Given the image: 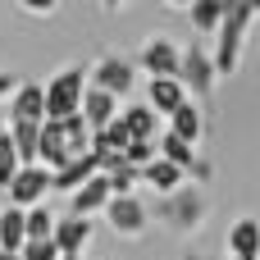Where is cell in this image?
Segmentation results:
<instances>
[{
  "instance_id": "obj_1",
  "label": "cell",
  "mask_w": 260,
  "mask_h": 260,
  "mask_svg": "<svg viewBox=\"0 0 260 260\" xmlns=\"http://www.w3.org/2000/svg\"><path fill=\"white\" fill-rule=\"evenodd\" d=\"M256 23L251 5L247 0H224V14H219V27H215V73H238V59H242V41H247V27Z\"/></svg>"
},
{
  "instance_id": "obj_2",
  "label": "cell",
  "mask_w": 260,
  "mask_h": 260,
  "mask_svg": "<svg viewBox=\"0 0 260 260\" xmlns=\"http://www.w3.org/2000/svg\"><path fill=\"white\" fill-rule=\"evenodd\" d=\"M82 91H87V73H82V69H59V73L41 87L46 119H69V114H78Z\"/></svg>"
},
{
  "instance_id": "obj_3",
  "label": "cell",
  "mask_w": 260,
  "mask_h": 260,
  "mask_svg": "<svg viewBox=\"0 0 260 260\" xmlns=\"http://www.w3.org/2000/svg\"><path fill=\"white\" fill-rule=\"evenodd\" d=\"M178 59H183V46L174 37H146L133 64L146 69V78H178Z\"/></svg>"
},
{
  "instance_id": "obj_4",
  "label": "cell",
  "mask_w": 260,
  "mask_h": 260,
  "mask_svg": "<svg viewBox=\"0 0 260 260\" xmlns=\"http://www.w3.org/2000/svg\"><path fill=\"white\" fill-rule=\"evenodd\" d=\"M105 224H110L119 238H142L146 224H151V215H146V206H142L133 192H123V197H110V201H105Z\"/></svg>"
},
{
  "instance_id": "obj_5",
  "label": "cell",
  "mask_w": 260,
  "mask_h": 260,
  "mask_svg": "<svg viewBox=\"0 0 260 260\" xmlns=\"http://www.w3.org/2000/svg\"><path fill=\"white\" fill-rule=\"evenodd\" d=\"M215 64H210V55L201 50V46H187L183 50V59H178V82H183V91L187 96H210L215 91Z\"/></svg>"
},
{
  "instance_id": "obj_6",
  "label": "cell",
  "mask_w": 260,
  "mask_h": 260,
  "mask_svg": "<svg viewBox=\"0 0 260 260\" xmlns=\"http://www.w3.org/2000/svg\"><path fill=\"white\" fill-rule=\"evenodd\" d=\"M133 82H137V64L123 59V55L96 59V69H91V78H87V87H101V91H110V96H128Z\"/></svg>"
},
{
  "instance_id": "obj_7",
  "label": "cell",
  "mask_w": 260,
  "mask_h": 260,
  "mask_svg": "<svg viewBox=\"0 0 260 260\" xmlns=\"http://www.w3.org/2000/svg\"><path fill=\"white\" fill-rule=\"evenodd\" d=\"M9 206H41L46 201V192H50V174H46V165H23L14 178H9Z\"/></svg>"
},
{
  "instance_id": "obj_8",
  "label": "cell",
  "mask_w": 260,
  "mask_h": 260,
  "mask_svg": "<svg viewBox=\"0 0 260 260\" xmlns=\"http://www.w3.org/2000/svg\"><path fill=\"white\" fill-rule=\"evenodd\" d=\"M64 160H69V137H64V123H59V119H41V128H37V165L59 169Z\"/></svg>"
},
{
  "instance_id": "obj_9",
  "label": "cell",
  "mask_w": 260,
  "mask_h": 260,
  "mask_svg": "<svg viewBox=\"0 0 260 260\" xmlns=\"http://www.w3.org/2000/svg\"><path fill=\"white\" fill-rule=\"evenodd\" d=\"M50 242L59 247V256H82V247L91 242V219L87 215H69L50 229Z\"/></svg>"
},
{
  "instance_id": "obj_10",
  "label": "cell",
  "mask_w": 260,
  "mask_h": 260,
  "mask_svg": "<svg viewBox=\"0 0 260 260\" xmlns=\"http://www.w3.org/2000/svg\"><path fill=\"white\" fill-rule=\"evenodd\" d=\"M78 114H82V123L96 133V128H105V123L119 114V96H110V91H101V87H87V91H82Z\"/></svg>"
},
{
  "instance_id": "obj_11",
  "label": "cell",
  "mask_w": 260,
  "mask_h": 260,
  "mask_svg": "<svg viewBox=\"0 0 260 260\" xmlns=\"http://www.w3.org/2000/svg\"><path fill=\"white\" fill-rule=\"evenodd\" d=\"M69 197H73V215H87V219H91L96 210H105V201H110L114 192H110V178H105V174H91V178H87L82 187H73Z\"/></svg>"
},
{
  "instance_id": "obj_12",
  "label": "cell",
  "mask_w": 260,
  "mask_h": 260,
  "mask_svg": "<svg viewBox=\"0 0 260 260\" xmlns=\"http://www.w3.org/2000/svg\"><path fill=\"white\" fill-rule=\"evenodd\" d=\"M183 101H187V91H183V82H178V78H151V82H146V105H151L155 114H165V119H169Z\"/></svg>"
},
{
  "instance_id": "obj_13",
  "label": "cell",
  "mask_w": 260,
  "mask_h": 260,
  "mask_svg": "<svg viewBox=\"0 0 260 260\" xmlns=\"http://www.w3.org/2000/svg\"><path fill=\"white\" fill-rule=\"evenodd\" d=\"M91 174H101V165H96V155L87 151V155H73V160H64V165L50 174V187H59V192H73V187H82Z\"/></svg>"
},
{
  "instance_id": "obj_14",
  "label": "cell",
  "mask_w": 260,
  "mask_h": 260,
  "mask_svg": "<svg viewBox=\"0 0 260 260\" xmlns=\"http://www.w3.org/2000/svg\"><path fill=\"white\" fill-rule=\"evenodd\" d=\"M9 119H32V123H41V119H46L41 82H18V87H14V96H9Z\"/></svg>"
},
{
  "instance_id": "obj_15",
  "label": "cell",
  "mask_w": 260,
  "mask_h": 260,
  "mask_svg": "<svg viewBox=\"0 0 260 260\" xmlns=\"http://www.w3.org/2000/svg\"><path fill=\"white\" fill-rule=\"evenodd\" d=\"M119 119H123V128H128V137H133V142H155V137H160V128H155V123H160V114H155L151 105H128Z\"/></svg>"
},
{
  "instance_id": "obj_16",
  "label": "cell",
  "mask_w": 260,
  "mask_h": 260,
  "mask_svg": "<svg viewBox=\"0 0 260 260\" xmlns=\"http://www.w3.org/2000/svg\"><path fill=\"white\" fill-rule=\"evenodd\" d=\"M169 133H174V137H183V142H192V146L201 142V133H206V119H201V110L192 105V96H187V101H183V105L169 114Z\"/></svg>"
},
{
  "instance_id": "obj_17",
  "label": "cell",
  "mask_w": 260,
  "mask_h": 260,
  "mask_svg": "<svg viewBox=\"0 0 260 260\" xmlns=\"http://www.w3.org/2000/svg\"><path fill=\"white\" fill-rule=\"evenodd\" d=\"M137 178H142V183H151V187H155V192H174V187H178V183H183V169H178V165H169V160H160V155H155V160H151V165H142V169H137Z\"/></svg>"
},
{
  "instance_id": "obj_18",
  "label": "cell",
  "mask_w": 260,
  "mask_h": 260,
  "mask_svg": "<svg viewBox=\"0 0 260 260\" xmlns=\"http://www.w3.org/2000/svg\"><path fill=\"white\" fill-rule=\"evenodd\" d=\"M229 256H260V224L256 219H238L229 229Z\"/></svg>"
},
{
  "instance_id": "obj_19",
  "label": "cell",
  "mask_w": 260,
  "mask_h": 260,
  "mask_svg": "<svg viewBox=\"0 0 260 260\" xmlns=\"http://www.w3.org/2000/svg\"><path fill=\"white\" fill-rule=\"evenodd\" d=\"M37 128L41 123H32V119H9V142L23 165H37Z\"/></svg>"
},
{
  "instance_id": "obj_20",
  "label": "cell",
  "mask_w": 260,
  "mask_h": 260,
  "mask_svg": "<svg viewBox=\"0 0 260 260\" xmlns=\"http://www.w3.org/2000/svg\"><path fill=\"white\" fill-rule=\"evenodd\" d=\"M128 142H133V137H128V128H123V119H119V114H114L105 128H96V133H91V151H96V155H105V151L123 155V146H128Z\"/></svg>"
},
{
  "instance_id": "obj_21",
  "label": "cell",
  "mask_w": 260,
  "mask_h": 260,
  "mask_svg": "<svg viewBox=\"0 0 260 260\" xmlns=\"http://www.w3.org/2000/svg\"><path fill=\"white\" fill-rule=\"evenodd\" d=\"M155 155L169 160V165H178L183 174L197 169V160H192V142H183V137H174V133H160V137H155Z\"/></svg>"
},
{
  "instance_id": "obj_22",
  "label": "cell",
  "mask_w": 260,
  "mask_h": 260,
  "mask_svg": "<svg viewBox=\"0 0 260 260\" xmlns=\"http://www.w3.org/2000/svg\"><path fill=\"white\" fill-rule=\"evenodd\" d=\"M27 242V229H23V206H9L0 215V251H18Z\"/></svg>"
},
{
  "instance_id": "obj_23",
  "label": "cell",
  "mask_w": 260,
  "mask_h": 260,
  "mask_svg": "<svg viewBox=\"0 0 260 260\" xmlns=\"http://www.w3.org/2000/svg\"><path fill=\"white\" fill-rule=\"evenodd\" d=\"M187 14H192V27L197 32H215L219 27V14H224V0H192Z\"/></svg>"
},
{
  "instance_id": "obj_24",
  "label": "cell",
  "mask_w": 260,
  "mask_h": 260,
  "mask_svg": "<svg viewBox=\"0 0 260 260\" xmlns=\"http://www.w3.org/2000/svg\"><path fill=\"white\" fill-rule=\"evenodd\" d=\"M23 229H27V238H50L55 219H50L46 206H23Z\"/></svg>"
},
{
  "instance_id": "obj_25",
  "label": "cell",
  "mask_w": 260,
  "mask_h": 260,
  "mask_svg": "<svg viewBox=\"0 0 260 260\" xmlns=\"http://www.w3.org/2000/svg\"><path fill=\"white\" fill-rule=\"evenodd\" d=\"M23 169V160H18V151H14V142H9V133H0V187H9V178Z\"/></svg>"
},
{
  "instance_id": "obj_26",
  "label": "cell",
  "mask_w": 260,
  "mask_h": 260,
  "mask_svg": "<svg viewBox=\"0 0 260 260\" xmlns=\"http://www.w3.org/2000/svg\"><path fill=\"white\" fill-rule=\"evenodd\" d=\"M18 256L23 260H59V247H55L50 238H27V242L18 247Z\"/></svg>"
},
{
  "instance_id": "obj_27",
  "label": "cell",
  "mask_w": 260,
  "mask_h": 260,
  "mask_svg": "<svg viewBox=\"0 0 260 260\" xmlns=\"http://www.w3.org/2000/svg\"><path fill=\"white\" fill-rule=\"evenodd\" d=\"M123 160H128L133 169L151 165V160H155V142H128V146H123Z\"/></svg>"
},
{
  "instance_id": "obj_28",
  "label": "cell",
  "mask_w": 260,
  "mask_h": 260,
  "mask_svg": "<svg viewBox=\"0 0 260 260\" xmlns=\"http://www.w3.org/2000/svg\"><path fill=\"white\" fill-rule=\"evenodd\" d=\"M18 9L23 14H37V18H50L59 9V0H18Z\"/></svg>"
},
{
  "instance_id": "obj_29",
  "label": "cell",
  "mask_w": 260,
  "mask_h": 260,
  "mask_svg": "<svg viewBox=\"0 0 260 260\" xmlns=\"http://www.w3.org/2000/svg\"><path fill=\"white\" fill-rule=\"evenodd\" d=\"M14 87H18V82H14V78H9V73H0V96H9V91H14Z\"/></svg>"
},
{
  "instance_id": "obj_30",
  "label": "cell",
  "mask_w": 260,
  "mask_h": 260,
  "mask_svg": "<svg viewBox=\"0 0 260 260\" xmlns=\"http://www.w3.org/2000/svg\"><path fill=\"white\" fill-rule=\"evenodd\" d=\"M101 5H105V9H123V0H101Z\"/></svg>"
},
{
  "instance_id": "obj_31",
  "label": "cell",
  "mask_w": 260,
  "mask_h": 260,
  "mask_svg": "<svg viewBox=\"0 0 260 260\" xmlns=\"http://www.w3.org/2000/svg\"><path fill=\"white\" fill-rule=\"evenodd\" d=\"M165 5H174V9H187V5H192V0H165Z\"/></svg>"
},
{
  "instance_id": "obj_32",
  "label": "cell",
  "mask_w": 260,
  "mask_h": 260,
  "mask_svg": "<svg viewBox=\"0 0 260 260\" xmlns=\"http://www.w3.org/2000/svg\"><path fill=\"white\" fill-rule=\"evenodd\" d=\"M0 260H23V256L18 251H0Z\"/></svg>"
},
{
  "instance_id": "obj_33",
  "label": "cell",
  "mask_w": 260,
  "mask_h": 260,
  "mask_svg": "<svg viewBox=\"0 0 260 260\" xmlns=\"http://www.w3.org/2000/svg\"><path fill=\"white\" fill-rule=\"evenodd\" d=\"M247 5H251V14H256V18H260V0H247Z\"/></svg>"
},
{
  "instance_id": "obj_34",
  "label": "cell",
  "mask_w": 260,
  "mask_h": 260,
  "mask_svg": "<svg viewBox=\"0 0 260 260\" xmlns=\"http://www.w3.org/2000/svg\"><path fill=\"white\" fill-rule=\"evenodd\" d=\"M233 260H260V256H233Z\"/></svg>"
},
{
  "instance_id": "obj_35",
  "label": "cell",
  "mask_w": 260,
  "mask_h": 260,
  "mask_svg": "<svg viewBox=\"0 0 260 260\" xmlns=\"http://www.w3.org/2000/svg\"><path fill=\"white\" fill-rule=\"evenodd\" d=\"M59 260H82V256H59Z\"/></svg>"
},
{
  "instance_id": "obj_36",
  "label": "cell",
  "mask_w": 260,
  "mask_h": 260,
  "mask_svg": "<svg viewBox=\"0 0 260 260\" xmlns=\"http://www.w3.org/2000/svg\"><path fill=\"white\" fill-rule=\"evenodd\" d=\"M0 133H5V114H0Z\"/></svg>"
}]
</instances>
